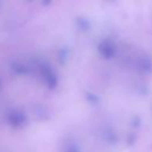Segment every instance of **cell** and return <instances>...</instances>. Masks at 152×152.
Instances as JSON below:
<instances>
[{"instance_id":"1","label":"cell","mask_w":152,"mask_h":152,"mask_svg":"<svg viewBox=\"0 0 152 152\" xmlns=\"http://www.w3.org/2000/svg\"><path fill=\"white\" fill-rule=\"evenodd\" d=\"M36 66L40 80L45 84V87L50 90H55L58 87V76L51 64H49L46 61H38Z\"/></svg>"},{"instance_id":"9","label":"cell","mask_w":152,"mask_h":152,"mask_svg":"<svg viewBox=\"0 0 152 152\" xmlns=\"http://www.w3.org/2000/svg\"><path fill=\"white\" fill-rule=\"evenodd\" d=\"M86 97H87L88 102H90L91 104H97V103L100 102V99H99V96H97L96 94H94V93H90V91H88V93L86 94Z\"/></svg>"},{"instance_id":"11","label":"cell","mask_w":152,"mask_h":152,"mask_svg":"<svg viewBox=\"0 0 152 152\" xmlns=\"http://www.w3.org/2000/svg\"><path fill=\"white\" fill-rule=\"evenodd\" d=\"M52 2V0H42V4L44 5V6H48V5H50Z\"/></svg>"},{"instance_id":"12","label":"cell","mask_w":152,"mask_h":152,"mask_svg":"<svg viewBox=\"0 0 152 152\" xmlns=\"http://www.w3.org/2000/svg\"><path fill=\"white\" fill-rule=\"evenodd\" d=\"M1 88H2V81H1V78H0V90H1Z\"/></svg>"},{"instance_id":"5","label":"cell","mask_w":152,"mask_h":152,"mask_svg":"<svg viewBox=\"0 0 152 152\" xmlns=\"http://www.w3.org/2000/svg\"><path fill=\"white\" fill-rule=\"evenodd\" d=\"M11 70L15 75H27L32 71V66L23 61H13L11 63Z\"/></svg>"},{"instance_id":"3","label":"cell","mask_w":152,"mask_h":152,"mask_svg":"<svg viewBox=\"0 0 152 152\" xmlns=\"http://www.w3.org/2000/svg\"><path fill=\"white\" fill-rule=\"evenodd\" d=\"M97 51L104 59H113L118 53L116 43L110 38H103L97 44Z\"/></svg>"},{"instance_id":"8","label":"cell","mask_w":152,"mask_h":152,"mask_svg":"<svg viewBox=\"0 0 152 152\" xmlns=\"http://www.w3.org/2000/svg\"><path fill=\"white\" fill-rule=\"evenodd\" d=\"M63 152H81V151H80V147L77 146V144L75 141H69L64 146Z\"/></svg>"},{"instance_id":"4","label":"cell","mask_w":152,"mask_h":152,"mask_svg":"<svg viewBox=\"0 0 152 152\" xmlns=\"http://www.w3.org/2000/svg\"><path fill=\"white\" fill-rule=\"evenodd\" d=\"M135 68L142 74L152 72V58L148 55H140L135 59Z\"/></svg>"},{"instance_id":"13","label":"cell","mask_w":152,"mask_h":152,"mask_svg":"<svg viewBox=\"0 0 152 152\" xmlns=\"http://www.w3.org/2000/svg\"><path fill=\"white\" fill-rule=\"evenodd\" d=\"M27 1H34V0H27Z\"/></svg>"},{"instance_id":"2","label":"cell","mask_w":152,"mask_h":152,"mask_svg":"<svg viewBox=\"0 0 152 152\" xmlns=\"http://www.w3.org/2000/svg\"><path fill=\"white\" fill-rule=\"evenodd\" d=\"M6 121L11 128L21 129L27 126L28 118L24 110H21L19 108H12L6 113Z\"/></svg>"},{"instance_id":"10","label":"cell","mask_w":152,"mask_h":152,"mask_svg":"<svg viewBox=\"0 0 152 152\" xmlns=\"http://www.w3.org/2000/svg\"><path fill=\"white\" fill-rule=\"evenodd\" d=\"M68 56H69V53H68L66 49H62L59 51V59H61V62H65L68 59Z\"/></svg>"},{"instance_id":"7","label":"cell","mask_w":152,"mask_h":152,"mask_svg":"<svg viewBox=\"0 0 152 152\" xmlns=\"http://www.w3.org/2000/svg\"><path fill=\"white\" fill-rule=\"evenodd\" d=\"M34 113H36V115H37L39 119H46V118L49 116V112H48L46 107H44V106H38V107H36Z\"/></svg>"},{"instance_id":"6","label":"cell","mask_w":152,"mask_h":152,"mask_svg":"<svg viewBox=\"0 0 152 152\" xmlns=\"http://www.w3.org/2000/svg\"><path fill=\"white\" fill-rule=\"evenodd\" d=\"M76 25L81 31H88L90 28V21L87 18H77Z\"/></svg>"}]
</instances>
